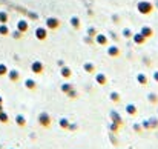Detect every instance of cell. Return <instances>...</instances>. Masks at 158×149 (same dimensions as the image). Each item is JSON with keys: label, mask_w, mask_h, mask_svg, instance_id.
Instances as JSON below:
<instances>
[{"label": "cell", "mask_w": 158, "mask_h": 149, "mask_svg": "<svg viewBox=\"0 0 158 149\" xmlns=\"http://www.w3.org/2000/svg\"><path fill=\"white\" fill-rule=\"evenodd\" d=\"M69 123H71V120H68L66 117H61V118H58V126H60L61 129H68Z\"/></svg>", "instance_id": "e0dca14e"}, {"label": "cell", "mask_w": 158, "mask_h": 149, "mask_svg": "<svg viewBox=\"0 0 158 149\" xmlns=\"http://www.w3.org/2000/svg\"><path fill=\"white\" fill-rule=\"evenodd\" d=\"M46 26L49 29H57L60 26V20L55 19V17H49V19H46Z\"/></svg>", "instance_id": "ba28073f"}, {"label": "cell", "mask_w": 158, "mask_h": 149, "mask_svg": "<svg viewBox=\"0 0 158 149\" xmlns=\"http://www.w3.org/2000/svg\"><path fill=\"white\" fill-rule=\"evenodd\" d=\"M107 55H109V57H114V58L118 57V55H120V48H118V46H109V48H107Z\"/></svg>", "instance_id": "9a60e30c"}, {"label": "cell", "mask_w": 158, "mask_h": 149, "mask_svg": "<svg viewBox=\"0 0 158 149\" xmlns=\"http://www.w3.org/2000/svg\"><path fill=\"white\" fill-rule=\"evenodd\" d=\"M72 88H74V86H72V83H63V85L60 86V91H61L63 94H68Z\"/></svg>", "instance_id": "7402d4cb"}, {"label": "cell", "mask_w": 158, "mask_h": 149, "mask_svg": "<svg viewBox=\"0 0 158 149\" xmlns=\"http://www.w3.org/2000/svg\"><path fill=\"white\" fill-rule=\"evenodd\" d=\"M88 32H89V36H95V29H94V28H91Z\"/></svg>", "instance_id": "8d00e7d4"}, {"label": "cell", "mask_w": 158, "mask_h": 149, "mask_svg": "<svg viewBox=\"0 0 158 149\" xmlns=\"http://www.w3.org/2000/svg\"><path fill=\"white\" fill-rule=\"evenodd\" d=\"M17 28H19V31L26 32V31H28V23H26V20H20L19 25H17Z\"/></svg>", "instance_id": "603a6c76"}, {"label": "cell", "mask_w": 158, "mask_h": 149, "mask_svg": "<svg viewBox=\"0 0 158 149\" xmlns=\"http://www.w3.org/2000/svg\"><path fill=\"white\" fill-rule=\"evenodd\" d=\"M152 77H154V80L158 83V71H154V75H152Z\"/></svg>", "instance_id": "d590c367"}, {"label": "cell", "mask_w": 158, "mask_h": 149, "mask_svg": "<svg viewBox=\"0 0 158 149\" xmlns=\"http://www.w3.org/2000/svg\"><path fill=\"white\" fill-rule=\"evenodd\" d=\"M0 112H3V104H0Z\"/></svg>", "instance_id": "ab89813d"}, {"label": "cell", "mask_w": 158, "mask_h": 149, "mask_svg": "<svg viewBox=\"0 0 158 149\" xmlns=\"http://www.w3.org/2000/svg\"><path fill=\"white\" fill-rule=\"evenodd\" d=\"M6 75L9 77V82H12V83H17L20 80V72L17 69H9Z\"/></svg>", "instance_id": "5b68a950"}, {"label": "cell", "mask_w": 158, "mask_h": 149, "mask_svg": "<svg viewBox=\"0 0 158 149\" xmlns=\"http://www.w3.org/2000/svg\"><path fill=\"white\" fill-rule=\"evenodd\" d=\"M11 149H14V148H11Z\"/></svg>", "instance_id": "60d3db41"}, {"label": "cell", "mask_w": 158, "mask_h": 149, "mask_svg": "<svg viewBox=\"0 0 158 149\" xmlns=\"http://www.w3.org/2000/svg\"><path fill=\"white\" fill-rule=\"evenodd\" d=\"M124 109H126V114L131 115V117H135V115L138 114V108H137V104H134V103H127Z\"/></svg>", "instance_id": "8992f818"}, {"label": "cell", "mask_w": 158, "mask_h": 149, "mask_svg": "<svg viewBox=\"0 0 158 149\" xmlns=\"http://www.w3.org/2000/svg\"><path fill=\"white\" fill-rule=\"evenodd\" d=\"M0 104H3V97L0 96Z\"/></svg>", "instance_id": "f35d334b"}, {"label": "cell", "mask_w": 158, "mask_h": 149, "mask_svg": "<svg viewBox=\"0 0 158 149\" xmlns=\"http://www.w3.org/2000/svg\"><path fill=\"white\" fill-rule=\"evenodd\" d=\"M123 36H124V37H127V39H129V37H131V36H132V34H131V31H129V29H124V31H123Z\"/></svg>", "instance_id": "e575fe53"}, {"label": "cell", "mask_w": 158, "mask_h": 149, "mask_svg": "<svg viewBox=\"0 0 158 149\" xmlns=\"http://www.w3.org/2000/svg\"><path fill=\"white\" fill-rule=\"evenodd\" d=\"M31 71L34 72V74H37V75H40V74H43V71H45V65L42 63V62H39V60H35L32 65H31Z\"/></svg>", "instance_id": "277c9868"}, {"label": "cell", "mask_w": 158, "mask_h": 149, "mask_svg": "<svg viewBox=\"0 0 158 149\" xmlns=\"http://www.w3.org/2000/svg\"><path fill=\"white\" fill-rule=\"evenodd\" d=\"M37 120H39V125H40L42 128H45V129L51 128V125H52V118H51L49 112H46V111H42V112L39 114Z\"/></svg>", "instance_id": "6da1fadb"}, {"label": "cell", "mask_w": 158, "mask_h": 149, "mask_svg": "<svg viewBox=\"0 0 158 149\" xmlns=\"http://www.w3.org/2000/svg\"><path fill=\"white\" fill-rule=\"evenodd\" d=\"M6 20H8V15H6L5 12H0V22H3V23H5Z\"/></svg>", "instance_id": "d6a6232c"}, {"label": "cell", "mask_w": 158, "mask_h": 149, "mask_svg": "<svg viewBox=\"0 0 158 149\" xmlns=\"http://www.w3.org/2000/svg\"><path fill=\"white\" fill-rule=\"evenodd\" d=\"M141 34H143L146 39H149V37H152V36H154V29H152V28H149V26H144V28L141 29Z\"/></svg>", "instance_id": "ac0fdd59"}, {"label": "cell", "mask_w": 158, "mask_h": 149, "mask_svg": "<svg viewBox=\"0 0 158 149\" xmlns=\"http://www.w3.org/2000/svg\"><path fill=\"white\" fill-rule=\"evenodd\" d=\"M26 123H28V121H26V117H25L23 114H17V115H15V125H17L19 128H25Z\"/></svg>", "instance_id": "9c48e42d"}, {"label": "cell", "mask_w": 158, "mask_h": 149, "mask_svg": "<svg viewBox=\"0 0 158 149\" xmlns=\"http://www.w3.org/2000/svg\"><path fill=\"white\" fill-rule=\"evenodd\" d=\"M95 83L100 85V86L107 85V75L103 74V72H97V74H95Z\"/></svg>", "instance_id": "52a82bcc"}, {"label": "cell", "mask_w": 158, "mask_h": 149, "mask_svg": "<svg viewBox=\"0 0 158 149\" xmlns=\"http://www.w3.org/2000/svg\"><path fill=\"white\" fill-rule=\"evenodd\" d=\"M109 100H110L114 104H118V103L121 101V96H120V92H117V91H110V94H109Z\"/></svg>", "instance_id": "5bb4252c"}, {"label": "cell", "mask_w": 158, "mask_h": 149, "mask_svg": "<svg viewBox=\"0 0 158 149\" xmlns=\"http://www.w3.org/2000/svg\"><path fill=\"white\" fill-rule=\"evenodd\" d=\"M66 96H68L69 99H72V100H74V99H77V97H78V92H77V91H75V89L72 88V89H71V91H69V92H68Z\"/></svg>", "instance_id": "f1b7e54d"}, {"label": "cell", "mask_w": 158, "mask_h": 149, "mask_svg": "<svg viewBox=\"0 0 158 149\" xmlns=\"http://www.w3.org/2000/svg\"><path fill=\"white\" fill-rule=\"evenodd\" d=\"M132 128H134V131L137 132V134H141L144 129H143V126H141V123H134L132 125Z\"/></svg>", "instance_id": "484cf974"}, {"label": "cell", "mask_w": 158, "mask_h": 149, "mask_svg": "<svg viewBox=\"0 0 158 149\" xmlns=\"http://www.w3.org/2000/svg\"><path fill=\"white\" fill-rule=\"evenodd\" d=\"M148 100H149L151 104H155V106L158 104V96L155 92H149V94H148Z\"/></svg>", "instance_id": "d6986e66"}, {"label": "cell", "mask_w": 158, "mask_h": 149, "mask_svg": "<svg viewBox=\"0 0 158 149\" xmlns=\"http://www.w3.org/2000/svg\"><path fill=\"white\" fill-rule=\"evenodd\" d=\"M25 88H26L28 91H35V89H37V82L32 80V79H26V80H25Z\"/></svg>", "instance_id": "4fadbf2b"}, {"label": "cell", "mask_w": 158, "mask_h": 149, "mask_svg": "<svg viewBox=\"0 0 158 149\" xmlns=\"http://www.w3.org/2000/svg\"><path fill=\"white\" fill-rule=\"evenodd\" d=\"M141 126H143V129L152 131V128H151V123H149V120H144V121H141Z\"/></svg>", "instance_id": "4dcf8cb0"}, {"label": "cell", "mask_w": 158, "mask_h": 149, "mask_svg": "<svg viewBox=\"0 0 158 149\" xmlns=\"http://www.w3.org/2000/svg\"><path fill=\"white\" fill-rule=\"evenodd\" d=\"M138 11L141 14H151L154 11V5L151 2H140L138 3Z\"/></svg>", "instance_id": "3957f363"}, {"label": "cell", "mask_w": 158, "mask_h": 149, "mask_svg": "<svg viewBox=\"0 0 158 149\" xmlns=\"http://www.w3.org/2000/svg\"><path fill=\"white\" fill-rule=\"evenodd\" d=\"M120 128H121V126H118V125H115V123H112V121L107 125V129H109V132H112V134H118Z\"/></svg>", "instance_id": "44dd1931"}, {"label": "cell", "mask_w": 158, "mask_h": 149, "mask_svg": "<svg viewBox=\"0 0 158 149\" xmlns=\"http://www.w3.org/2000/svg\"><path fill=\"white\" fill-rule=\"evenodd\" d=\"M134 42H135L137 45H141V43L146 42V37H144L141 32H140V34H135V36H134Z\"/></svg>", "instance_id": "ffe728a7"}, {"label": "cell", "mask_w": 158, "mask_h": 149, "mask_svg": "<svg viewBox=\"0 0 158 149\" xmlns=\"http://www.w3.org/2000/svg\"><path fill=\"white\" fill-rule=\"evenodd\" d=\"M8 68H6V65H3V63H0V77H3V75H6L8 74Z\"/></svg>", "instance_id": "83f0119b"}, {"label": "cell", "mask_w": 158, "mask_h": 149, "mask_svg": "<svg viewBox=\"0 0 158 149\" xmlns=\"http://www.w3.org/2000/svg\"><path fill=\"white\" fill-rule=\"evenodd\" d=\"M60 75H61L63 79H71V77H72L71 68H69V66H61V68H60Z\"/></svg>", "instance_id": "8fae6325"}, {"label": "cell", "mask_w": 158, "mask_h": 149, "mask_svg": "<svg viewBox=\"0 0 158 149\" xmlns=\"http://www.w3.org/2000/svg\"><path fill=\"white\" fill-rule=\"evenodd\" d=\"M35 37H37L39 40H46V37H48L46 28H37V29H35Z\"/></svg>", "instance_id": "30bf717a"}, {"label": "cell", "mask_w": 158, "mask_h": 149, "mask_svg": "<svg viewBox=\"0 0 158 149\" xmlns=\"http://www.w3.org/2000/svg\"><path fill=\"white\" fill-rule=\"evenodd\" d=\"M78 129V125H75V123H69V126H68V131H71V132H75Z\"/></svg>", "instance_id": "1f68e13d"}, {"label": "cell", "mask_w": 158, "mask_h": 149, "mask_svg": "<svg viewBox=\"0 0 158 149\" xmlns=\"http://www.w3.org/2000/svg\"><path fill=\"white\" fill-rule=\"evenodd\" d=\"M137 83H138V85H141V86H146V85L149 83V77H148L146 74L140 72V74L137 75Z\"/></svg>", "instance_id": "7c38bea8"}, {"label": "cell", "mask_w": 158, "mask_h": 149, "mask_svg": "<svg viewBox=\"0 0 158 149\" xmlns=\"http://www.w3.org/2000/svg\"><path fill=\"white\" fill-rule=\"evenodd\" d=\"M0 34L6 36V34H8V28H6V26H0Z\"/></svg>", "instance_id": "836d02e7"}, {"label": "cell", "mask_w": 158, "mask_h": 149, "mask_svg": "<svg viewBox=\"0 0 158 149\" xmlns=\"http://www.w3.org/2000/svg\"><path fill=\"white\" fill-rule=\"evenodd\" d=\"M57 65H58L60 68H61V66H64V63H63V60H58V62H57Z\"/></svg>", "instance_id": "74e56055"}, {"label": "cell", "mask_w": 158, "mask_h": 149, "mask_svg": "<svg viewBox=\"0 0 158 149\" xmlns=\"http://www.w3.org/2000/svg\"><path fill=\"white\" fill-rule=\"evenodd\" d=\"M109 118H110V121H112V123H115V125H118V126H123V125H124L123 117H121V115H120V112H118V111H115V109H112V111L109 112Z\"/></svg>", "instance_id": "7a4b0ae2"}, {"label": "cell", "mask_w": 158, "mask_h": 149, "mask_svg": "<svg viewBox=\"0 0 158 149\" xmlns=\"http://www.w3.org/2000/svg\"><path fill=\"white\" fill-rule=\"evenodd\" d=\"M95 42H97L98 45H106V43H107V37L103 36V34H98V36L95 37Z\"/></svg>", "instance_id": "cb8c5ba5"}, {"label": "cell", "mask_w": 158, "mask_h": 149, "mask_svg": "<svg viewBox=\"0 0 158 149\" xmlns=\"http://www.w3.org/2000/svg\"><path fill=\"white\" fill-rule=\"evenodd\" d=\"M83 71L88 72V74H92V72H95V65L91 63V62H86V63L83 65Z\"/></svg>", "instance_id": "2e32d148"}, {"label": "cell", "mask_w": 158, "mask_h": 149, "mask_svg": "<svg viewBox=\"0 0 158 149\" xmlns=\"http://www.w3.org/2000/svg\"><path fill=\"white\" fill-rule=\"evenodd\" d=\"M149 123H151V128H152V129H157L158 128V118H155V117L149 118Z\"/></svg>", "instance_id": "f546056e"}, {"label": "cell", "mask_w": 158, "mask_h": 149, "mask_svg": "<svg viewBox=\"0 0 158 149\" xmlns=\"http://www.w3.org/2000/svg\"><path fill=\"white\" fill-rule=\"evenodd\" d=\"M71 25H72L75 29H78V28H80V20H78V17H72V19H71Z\"/></svg>", "instance_id": "4316f807"}, {"label": "cell", "mask_w": 158, "mask_h": 149, "mask_svg": "<svg viewBox=\"0 0 158 149\" xmlns=\"http://www.w3.org/2000/svg\"><path fill=\"white\" fill-rule=\"evenodd\" d=\"M8 121H9V115H8L5 111H3V112H0V123H5V125H6Z\"/></svg>", "instance_id": "d4e9b609"}]
</instances>
